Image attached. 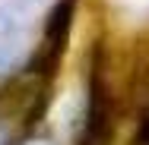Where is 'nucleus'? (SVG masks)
Segmentation results:
<instances>
[{
	"mask_svg": "<svg viewBox=\"0 0 149 145\" xmlns=\"http://www.w3.org/2000/svg\"><path fill=\"white\" fill-rule=\"evenodd\" d=\"M76 3H79V0H57V3L51 6L48 19H45V41H41V51L32 60V73H35V76H45V82H54V76H57L60 57H63L67 41H70Z\"/></svg>",
	"mask_w": 149,
	"mask_h": 145,
	"instance_id": "1",
	"label": "nucleus"
},
{
	"mask_svg": "<svg viewBox=\"0 0 149 145\" xmlns=\"http://www.w3.org/2000/svg\"><path fill=\"white\" fill-rule=\"evenodd\" d=\"M86 117H83V136L76 145H111L114 139V104L102 76V63L98 54L92 60V73H89V88H86Z\"/></svg>",
	"mask_w": 149,
	"mask_h": 145,
	"instance_id": "2",
	"label": "nucleus"
},
{
	"mask_svg": "<svg viewBox=\"0 0 149 145\" xmlns=\"http://www.w3.org/2000/svg\"><path fill=\"white\" fill-rule=\"evenodd\" d=\"M140 142H143V145H149V114L143 117V136H140Z\"/></svg>",
	"mask_w": 149,
	"mask_h": 145,
	"instance_id": "3",
	"label": "nucleus"
}]
</instances>
